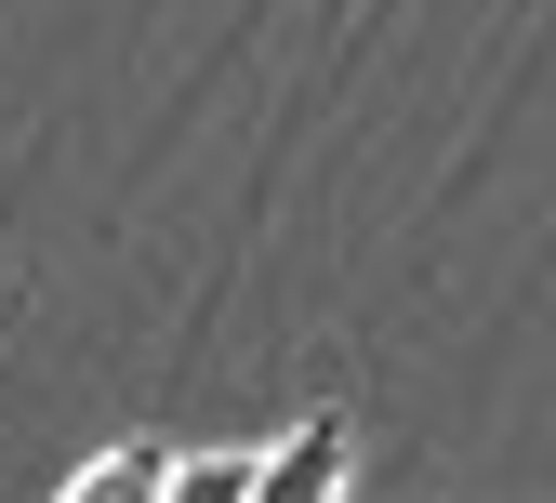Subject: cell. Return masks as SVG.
I'll return each mask as SVG.
<instances>
[{
	"mask_svg": "<svg viewBox=\"0 0 556 503\" xmlns=\"http://www.w3.org/2000/svg\"><path fill=\"white\" fill-rule=\"evenodd\" d=\"M66 490H80V503L106 490V503H119V490H173V464H160V451H106V464H80Z\"/></svg>",
	"mask_w": 556,
	"mask_h": 503,
	"instance_id": "7a4b0ae2",
	"label": "cell"
},
{
	"mask_svg": "<svg viewBox=\"0 0 556 503\" xmlns=\"http://www.w3.org/2000/svg\"><path fill=\"white\" fill-rule=\"evenodd\" d=\"M252 490H344V424H305L292 451H265Z\"/></svg>",
	"mask_w": 556,
	"mask_h": 503,
	"instance_id": "6da1fadb",
	"label": "cell"
}]
</instances>
